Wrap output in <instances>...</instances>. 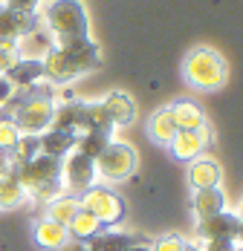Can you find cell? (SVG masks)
<instances>
[{
  "label": "cell",
  "instance_id": "cell-1",
  "mask_svg": "<svg viewBox=\"0 0 243 251\" xmlns=\"http://www.w3.org/2000/svg\"><path fill=\"white\" fill-rule=\"evenodd\" d=\"M41 64H44V78L49 84H70L78 75L98 70L101 50L93 38H87V41H78L70 47H52L41 58Z\"/></svg>",
  "mask_w": 243,
  "mask_h": 251
},
{
  "label": "cell",
  "instance_id": "cell-2",
  "mask_svg": "<svg viewBox=\"0 0 243 251\" xmlns=\"http://www.w3.org/2000/svg\"><path fill=\"white\" fill-rule=\"evenodd\" d=\"M38 15L52 32L55 47H70L90 38V15L84 9V0H44V9Z\"/></svg>",
  "mask_w": 243,
  "mask_h": 251
},
{
  "label": "cell",
  "instance_id": "cell-3",
  "mask_svg": "<svg viewBox=\"0 0 243 251\" xmlns=\"http://www.w3.org/2000/svg\"><path fill=\"white\" fill-rule=\"evenodd\" d=\"M55 104L58 101H55L49 87H32L26 93H15L3 110L12 116V122L18 125L21 136H41L52 125Z\"/></svg>",
  "mask_w": 243,
  "mask_h": 251
},
{
  "label": "cell",
  "instance_id": "cell-4",
  "mask_svg": "<svg viewBox=\"0 0 243 251\" xmlns=\"http://www.w3.org/2000/svg\"><path fill=\"white\" fill-rule=\"evenodd\" d=\"M18 182L24 185L26 197L35 202H44L47 205L49 200L61 197L64 194V185H61V162L58 159H49V156H35L29 159L26 165H21L18 171Z\"/></svg>",
  "mask_w": 243,
  "mask_h": 251
},
{
  "label": "cell",
  "instance_id": "cell-5",
  "mask_svg": "<svg viewBox=\"0 0 243 251\" xmlns=\"http://www.w3.org/2000/svg\"><path fill=\"white\" fill-rule=\"evenodd\" d=\"M182 75L194 90L212 93V90H220L229 81V61L212 47H197L182 61Z\"/></svg>",
  "mask_w": 243,
  "mask_h": 251
},
{
  "label": "cell",
  "instance_id": "cell-6",
  "mask_svg": "<svg viewBox=\"0 0 243 251\" xmlns=\"http://www.w3.org/2000/svg\"><path fill=\"white\" fill-rule=\"evenodd\" d=\"M78 205H81L87 214H93L98 223H101L104 228H110V231H113L116 226H122L124 217H127V205H124V200H122L113 188L98 185V182L78 197Z\"/></svg>",
  "mask_w": 243,
  "mask_h": 251
},
{
  "label": "cell",
  "instance_id": "cell-7",
  "mask_svg": "<svg viewBox=\"0 0 243 251\" xmlns=\"http://www.w3.org/2000/svg\"><path fill=\"white\" fill-rule=\"evenodd\" d=\"M93 162H96L98 179H104V182H124V179H130V176L136 174L139 156H136V151L127 142L110 139L107 148L98 153Z\"/></svg>",
  "mask_w": 243,
  "mask_h": 251
},
{
  "label": "cell",
  "instance_id": "cell-8",
  "mask_svg": "<svg viewBox=\"0 0 243 251\" xmlns=\"http://www.w3.org/2000/svg\"><path fill=\"white\" fill-rule=\"evenodd\" d=\"M96 162L84 153H67L61 159V185H64V194H73V197H81L87 188L96 185Z\"/></svg>",
  "mask_w": 243,
  "mask_h": 251
},
{
  "label": "cell",
  "instance_id": "cell-9",
  "mask_svg": "<svg viewBox=\"0 0 243 251\" xmlns=\"http://www.w3.org/2000/svg\"><path fill=\"white\" fill-rule=\"evenodd\" d=\"M243 223L235 211H220L209 220H197V237L200 240H241Z\"/></svg>",
  "mask_w": 243,
  "mask_h": 251
},
{
  "label": "cell",
  "instance_id": "cell-10",
  "mask_svg": "<svg viewBox=\"0 0 243 251\" xmlns=\"http://www.w3.org/2000/svg\"><path fill=\"white\" fill-rule=\"evenodd\" d=\"M87 110H90V101L81 99H70L55 104V113H52V125L55 130H70L73 136L87 133Z\"/></svg>",
  "mask_w": 243,
  "mask_h": 251
},
{
  "label": "cell",
  "instance_id": "cell-11",
  "mask_svg": "<svg viewBox=\"0 0 243 251\" xmlns=\"http://www.w3.org/2000/svg\"><path fill=\"white\" fill-rule=\"evenodd\" d=\"M3 78L15 87V93H26V90L38 87V84L44 81V64L35 61V58H18V61L3 73Z\"/></svg>",
  "mask_w": 243,
  "mask_h": 251
},
{
  "label": "cell",
  "instance_id": "cell-12",
  "mask_svg": "<svg viewBox=\"0 0 243 251\" xmlns=\"http://www.w3.org/2000/svg\"><path fill=\"white\" fill-rule=\"evenodd\" d=\"M52 47H55V38H52V32L44 26L41 15H38L35 26L18 41V55H21V58H35V61H41Z\"/></svg>",
  "mask_w": 243,
  "mask_h": 251
},
{
  "label": "cell",
  "instance_id": "cell-13",
  "mask_svg": "<svg viewBox=\"0 0 243 251\" xmlns=\"http://www.w3.org/2000/svg\"><path fill=\"white\" fill-rule=\"evenodd\" d=\"M223 182V168L217 159L212 156H197L194 162H188V185L194 191H206V188H220Z\"/></svg>",
  "mask_w": 243,
  "mask_h": 251
},
{
  "label": "cell",
  "instance_id": "cell-14",
  "mask_svg": "<svg viewBox=\"0 0 243 251\" xmlns=\"http://www.w3.org/2000/svg\"><path fill=\"white\" fill-rule=\"evenodd\" d=\"M206 139L197 130H177V136L171 139L168 151L177 162H194L197 156H206Z\"/></svg>",
  "mask_w": 243,
  "mask_h": 251
},
{
  "label": "cell",
  "instance_id": "cell-15",
  "mask_svg": "<svg viewBox=\"0 0 243 251\" xmlns=\"http://www.w3.org/2000/svg\"><path fill=\"white\" fill-rule=\"evenodd\" d=\"M75 151V136L70 130H55V127H49L44 130L41 136H38V153L41 156H49V159H64L67 153Z\"/></svg>",
  "mask_w": 243,
  "mask_h": 251
},
{
  "label": "cell",
  "instance_id": "cell-16",
  "mask_svg": "<svg viewBox=\"0 0 243 251\" xmlns=\"http://www.w3.org/2000/svg\"><path fill=\"white\" fill-rule=\"evenodd\" d=\"M101 107H104V113H107V119H110L113 127L130 125V122L136 119V101L130 99L127 93H122V90L107 93V96L101 99Z\"/></svg>",
  "mask_w": 243,
  "mask_h": 251
},
{
  "label": "cell",
  "instance_id": "cell-17",
  "mask_svg": "<svg viewBox=\"0 0 243 251\" xmlns=\"http://www.w3.org/2000/svg\"><path fill=\"white\" fill-rule=\"evenodd\" d=\"M35 21H38V15H21V12L0 6V41H21L35 26Z\"/></svg>",
  "mask_w": 243,
  "mask_h": 251
},
{
  "label": "cell",
  "instance_id": "cell-18",
  "mask_svg": "<svg viewBox=\"0 0 243 251\" xmlns=\"http://www.w3.org/2000/svg\"><path fill=\"white\" fill-rule=\"evenodd\" d=\"M32 240H35L44 251H58L67 240H70V234H67L64 226H58V223H52L47 217H41V220L32 226Z\"/></svg>",
  "mask_w": 243,
  "mask_h": 251
},
{
  "label": "cell",
  "instance_id": "cell-19",
  "mask_svg": "<svg viewBox=\"0 0 243 251\" xmlns=\"http://www.w3.org/2000/svg\"><path fill=\"white\" fill-rule=\"evenodd\" d=\"M168 110H171V116H174L177 130H200V127L206 125V113H203V107L197 101L177 99Z\"/></svg>",
  "mask_w": 243,
  "mask_h": 251
},
{
  "label": "cell",
  "instance_id": "cell-20",
  "mask_svg": "<svg viewBox=\"0 0 243 251\" xmlns=\"http://www.w3.org/2000/svg\"><path fill=\"white\" fill-rule=\"evenodd\" d=\"M191 211L197 220H209L220 211H226V194L223 188H206V191H194L191 197Z\"/></svg>",
  "mask_w": 243,
  "mask_h": 251
},
{
  "label": "cell",
  "instance_id": "cell-21",
  "mask_svg": "<svg viewBox=\"0 0 243 251\" xmlns=\"http://www.w3.org/2000/svg\"><path fill=\"white\" fill-rule=\"evenodd\" d=\"M148 136H151V142L159 145V148H168L171 145V139L177 136V125H174V116H171L168 107L156 110V113L148 119Z\"/></svg>",
  "mask_w": 243,
  "mask_h": 251
},
{
  "label": "cell",
  "instance_id": "cell-22",
  "mask_svg": "<svg viewBox=\"0 0 243 251\" xmlns=\"http://www.w3.org/2000/svg\"><path fill=\"white\" fill-rule=\"evenodd\" d=\"M78 208H81V205H78V197H73V194H61V197H55V200L47 202L44 217L67 228V226H70V220L78 214Z\"/></svg>",
  "mask_w": 243,
  "mask_h": 251
},
{
  "label": "cell",
  "instance_id": "cell-23",
  "mask_svg": "<svg viewBox=\"0 0 243 251\" xmlns=\"http://www.w3.org/2000/svg\"><path fill=\"white\" fill-rule=\"evenodd\" d=\"M101 231H107V228L101 226L93 214H87L84 208H78V214H75L73 220H70V226H67L70 240H93V237H98Z\"/></svg>",
  "mask_w": 243,
  "mask_h": 251
},
{
  "label": "cell",
  "instance_id": "cell-24",
  "mask_svg": "<svg viewBox=\"0 0 243 251\" xmlns=\"http://www.w3.org/2000/svg\"><path fill=\"white\" fill-rule=\"evenodd\" d=\"M110 139H113V130H87V133L75 136V151L90 156V159H96L98 153L107 148Z\"/></svg>",
  "mask_w": 243,
  "mask_h": 251
},
{
  "label": "cell",
  "instance_id": "cell-25",
  "mask_svg": "<svg viewBox=\"0 0 243 251\" xmlns=\"http://www.w3.org/2000/svg\"><path fill=\"white\" fill-rule=\"evenodd\" d=\"M29 200L24 191V185L18 182V176L15 171L6 176H0V208H18V205H24Z\"/></svg>",
  "mask_w": 243,
  "mask_h": 251
},
{
  "label": "cell",
  "instance_id": "cell-26",
  "mask_svg": "<svg viewBox=\"0 0 243 251\" xmlns=\"http://www.w3.org/2000/svg\"><path fill=\"white\" fill-rule=\"evenodd\" d=\"M35 156H38V136H21V142L15 145V151L9 153L15 171H18L21 165H26L29 159H35Z\"/></svg>",
  "mask_w": 243,
  "mask_h": 251
},
{
  "label": "cell",
  "instance_id": "cell-27",
  "mask_svg": "<svg viewBox=\"0 0 243 251\" xmlns=\"http://www.w3.org/2000/svg\"><path fill=\"white\" fill-rule=\"evenodd\" d=\"M18 142H21V130H18V125L12 122L9 113H0V151L12 153Z\"/></svg>",
  "mask_w": 243,
  "mask_h": 251
},
{
  "label": "cell",
  "instance_id": "cell-28",
  "mask_svg": "<svg viewBox=\"0 0 243 251\" xmlns=\"http://www.w3.org/2000/svg\"><path fill=\"white\" fill-rule=\"evenodd\" d=\"M182 249H185V240L180 234H165V237L151 243V251H182Z\"/></svg>",
  "mask_w": 243,
  "mask_h": 251
},
{
  "label": "cell",
  "instance_id": "cell-29",
  "mask_svg": "<svg viewBox=\"0 0 243 251\" xmlns=\"http://www.w3.org/2000/svg\"><path fill=\"white\" fill-rule=\"evenodd\" d=\"M41 3L44 0H0V6H6L12 12H21V15H38Z\"/></svg>",
  "mask_w": 243,
  "mask_h": 251
},
{
  "label": "cell",
  "instance_id": "cell-30",
  "mask_svg": "<svg viewBox=\"0 0 243 251\" xmlns=\"http://www.w3.org/2000/svg\"><path fill=\"white\" fill-rule=\"evenodd\" d=\"M241 240H200L203 251H235Z\"/></svg>",
  "mask_w": 243,
  "mask_h": 251
},
{
  "label": "cell",
  "instance_id": "cell-31",
  "mask_svg": "<svg viewBox=\"0 0 243 251\" xmlns=\"http://www.w3.org/2000/svg\"><path fill=\"white\" fill-rule=\"evenodd\" d=\"M12 96H15V87H12V84H9L6 78L0 75V110H3L6 104H9V99H12Z\"/></svg>",
  "mask_w": 243,
  "mask_h": 251
},
{
  "label": "cell",
  "instance_id": "cell-32",
  "mask_svg": "<svg viewBox=\"0 0 243 251\" xmlns=\"http://www.w3.org/2000/svg\"><path fill=\"white\" fill-rule=\"evenodd\" d=\"M58 251H93V249H90V243H87V240H67Z\"/></svg>",
  "mask_w": 243,
  "mask_h": 251
},
{
  "label": "cell",
  "instance_id": "cell-33",
  "mask_svg": "<svg viewBox=\"0 0 243 251\" xmlns=\"http://www.w3.org/2000/svg\"><path fill=\"white\" fill-rule=\"evenodd\" d=\"M12 171H15V168H12V159H9V153L0 151V176L12 174Z\"/></svg>",
  "mask_w": 243,
  "mask_h": 251
},
{
  "label": "cell",
  "instance_id": "cell-34",
  "mask_svg": "<svg viewBox=\"0 0 243 251\" xmlns=\"http://www.w3.org/2000/svg\"><path fill=\"white\" fill-rule=\"evenodd\" d=\"M124 251H151V243H148L145 237H139V240H136L133 246H127Z\"/></svg>",
  "mask_w": 243,
  "mask_h": 251
},
{
  "label": "cell",
  "instance_id": "cell-35",
  "mask_svg": "<svg viewBox=\"0 0 243 251\" xmlns=\"http://www.w3.org/2000/svg\"><path fill=\"white\" fill-rule=\"evenodd\" d=\"M182 251H203V249H200V243H188V240H185V249Z\"/></svg>",
  "mask_w": 243,
  "mask_h": 251
},
{
  "label": "cell",
  "instance_id": "cell-36",
  "mask_svg": "<svg viewBox=\"0 0 243 251\" xmlns=\"http://www.w3.org/2000/svg\"><path fill=\"white\" fill-rule=\"evenodd\" d=\"M235 251H243V249H241V243H238V249H235Z\"/></svg>",
  "mask_w": 243,
  "mask_h": 251
}]
</instances>
